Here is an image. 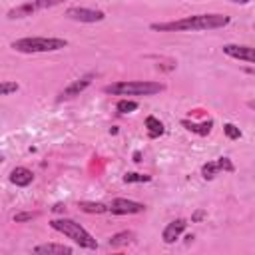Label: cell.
Wrapping results in <instances>:
<instances>
[{
  "instance_id": "e0dca14e",
  "label": "cell",
  "mask_w": 255,
  "mask_h": 255,
  "mask_svg": "<svg viewBox=\"0 0 255 255\" xmlns=\"http://www.w3.org/2000/svg\"><path fill=\"white\" fill-rule=\"evenodd\" d=\"M219 171H221V169H219L217 161H207V163L201 167V175H203V179H213Z\"/></svg>"
},
{
  "instance_id": "277c9868",
  "label": "cell",
  "mask_w": 255,
  "mask_h": 255,
  "mask_svg": "<svg viewBox=\"0 0 255 255\" xmlns=\"http://www.w3.org/2000/svg\"><path fill=\"white\" fill-rule=\"evenodd\" d=\"M50 227L56 229V231H60V233H64L66 237H70L76 245H80V247H84V249H98V241H96L78 221H74V219H66V217H62V219H52V221H50Z\"/></svg>"
},
{
  "instance_id": "ba28073f",
  "label": "cell",
  "mask_w": 255,
  "mask_h": 255,
  "mask_svg": "<svg viewBox=\"0 0 255 255\" xmlns=\"http://www.w3.org/2000/svg\"><path fill=\"white\" fill-rule=\"evenodd\" d=\"M92 80H94V74H86V76H82V78H78V80H74L70 86H66L62 92H60V96H58V102H64V100H72V98H76V96H80L90 84H92Z\"/></svg>"
},
{
  "instance_id": "d6986e66",
  "label": "cell",
  "mask_w": 255,
  "mask_h": 255,
  "mask_svg": "<svg viewBox=\"0 0 255 255\" xmlns=\"http://www.w3.org/2000/svg\"><path fill=\"white\" fill-rule=\"evenodd\" d=\"M149 179H151L149 175H145V173H135V171H129V173L124 175V181H126V183H145V181H149Z\"/></svg>"
},
{
  "instance_id": "ffe728a7",
  "label": "cell",
  "mask_w": 255,
  "mask_h": 255,
  "mask_svg": "<svg viewBox=\"0 0 255 255\" xmlns=\"http://www.w3.org/2000/svg\"><path fill=\"white\" fill-rule=\"evenodd\" d=\"M223 131H225V135H227L229 139H239V137H241V129H239L235 124H225V126H223Z\"/></svg>"
},
{
  "instance_id": "3957f363",
  "label": "cell",
  "mask_w": 255,
  "mask_h": 255,
  "mask_svg": "<svg viewBox=\"0 0 255 255\" xmlns=\"http://www.w3.org/2000/svg\"><path fill=\"white\" fill-rule=\"evenodd\" d=\"M165 86L159 82H149V80H135V82H114L104 86L106 94L112 96H155L163 92Z\"/></svg>"
},
{
  "instance_id": "6da1fadb",
  "label": "cell",
  "mask_w": 255,
  "mask_h": 255,
  "mask_svg": "<svg viewBox=\"0 0 255 255\" xmlns=\"http://www.w3.org/2000/svg\"><path fill=\"white\" fill-rule=\"evenodd\" d=\"M231 18L225 14H195L169 22H153L149 28L155 32H199V30H217L227 26Z\"/></svg>"
},
{
  "instance_id": "d4e9b609",
  "label": "cell",
  "mask_w": 255,
  "mask_h": 255,
  "mask_svg": "<svg viewBox=\"0 0 255 255\" xmlns=\"http://www.w3.org/2000/svg\"><path fill=\"white\" fill-rule=\"evenodd\" d=\"M205 217V211H195V215H193V221H199V219H203Z\"/></svg>"
},
{
  "instance_id": "7a4b0ae2",
  "label": "cell",
  "mask_w": 255,
  "mask_h": 255,
  "mask_svg": "<svg viewBox=\"0 0 255 255\" xmlns=\"http://www.w3.org/2000/svg\"><path fill=\"white\" fill-rule=\"evenodd\" d=\"M68 42L64 38H46V36H28V38H20L14 40L10 44L12 50L20 52V54H44V52H58L62 48H66Z\"/></svg>"
},
{
  "instance_id": "4316f807",
  "label": "cell",
  "mask_w": 255,
  "mask_h": 255,
  "mask_svg": "<svg viewBox=\"0 0 255 255\" xmlns=\"http://www.w3.org/2000/svg\"><path fill=\"white\" fill-rule=\"evenodd\" d=\"M229 2H233V4H247L249 0H229Z\"/></svg>"
},
{
  "instance_id": "8992f818",
  "label": "cell",
  "mask_w": 255,
  "mask_h": 255,
  "mask_svg": "<svg viewBox=\"0 0 255 255\" xmlns=\"http://www.w3.org/2000/svg\"><path fill=\"white\" fill-rule=\"evenodd\" d=\"M66 16L74 22H84V24H94V22H102L106 18V14L102 10H92V8H80V6H74V8H68L66 10Z\"/></svg>"
},
{
  "instance_id": "8fae6325",
  "label": "cell",
  "mask_w": 255,
  "mask_h": 255,
  "mask_svg": "<svg viewBox=\"0 0 255 255\" xmlns=\"http://www.w3.org/2000/svg\"><path fill=\"white\" fill-rule=\"evenodd\" d=\"M34 253L38 255H72L74 249L70 245H62V243H42L34 247Z\"/></svg>"
},
{
  "instance_id": "ac0fdd59",
  "label": "cell",
  "mask_w": 255,
  "mask_h": 255,
  "mask_svg": "<svg viewBox=\"0 0 255 255\" xmlns=\"http://www.w3.org/2000/svg\"><path fill=\"white\" fill-rule=\"evenodd\" d=\"M116 110L120 114H131V112L137 110V102H133V100H120L118 106H116Z\"/></svg>"
},
{
  "instance_id": "2e32d148",
  "label": "cell",
  "mask_w": 255,
  "mask_h": 255,
  "mask_svg": "<svg viewBox=\"0 0 255 255\" xmlns=\"http://www.w3.org/2000/svg\"><path fill=\"white\" fill-rule=\"evenodd\" d=\"M145 128H147V135L149 137H159L163 133V124L155 116H147L145 118Z\"/></svg>"
},
{
  "instance_id": "30bf717a",
  "label": "cell",
  "mask_w": 255,
  "mask_h": 255,
  "mask_svg": "<svg viewBox=\"0 0 255 255\" xmlns=\"http://www.w3.org/2000/svg\"><path fill=\"white\" fill-rule=\"evenodd\" d=\"M185 227H187V221L185 219H173L171 223H167L165 227H163V231H161V239H163V243H167V245H171V243H175L177 239H179V235L185 231Z\"/></svg>"
},
{
  "instance_id": "484cf974",
  "label": "cell",
  "mask_w": 255,
  "mask_h": 255,
  "mask_svg": "<svg viewBox=\"0 0 255 255\" xmlns=\"http://www.w3.org/2000/svg\"><path fill=\"white\" fill-rule=\"evenodd\" d=\"M133 161H141V153H139V151L133 153Z\"/></svg>"
},
{
  "instance_id": "7402d4cb",
  "label": "cell",
  "mask_w": 255,
  "mask_h": 255,
  "mask_svg": "<svg viewBox=\"0 0 255 255\" xmlns=\"http://www.w3.org/2000/svg\"><path fill=\"white\" fill-rule=\"evenodd\" d=\"M36 217H38L36 211H22V213H16V215H14V221H16V223H24V221H32V219H36Z\"/></svg>"
},
{
  "instance_id": "52a82bcc",
  "label": "cell",
  "mask_w": 255,
  "mask_h": 255,
  "mask_svg": "<svg viewBox=\"0 0 255 255\" xmlns=\"http://www.w3.org/2000/svg\"><path fill=\"white\" fill-rule=\"evenodd\" d=\"M143 211H145L143 203L124 199V197H118L110 203V213L112 215H135V213H143Z\"/></svg>"
},
{
  "instance_id": "603a6c76",
  "label": "cell",
  "mask_w": 255,
  "mask_h": 255,
  "mask_svg": "<svg viewBox=\"0 0 255 255\" xmlns=\"http://www.w3.org/2000/svg\"><path fill=\"white\" fill-rule=\"evenodd\" d=\"M217 165H219V169H223V171H233V169H235L229 157H219V159H217Z\"/></svg>"
},
{
  "instance_id": "83f0119b",
  "label": "cell",
  "mask_w": 255,
  "mask_h": 255,
  "mask_svg": "<svg viewBox=\"0 0 255 255\" xmlns=\"http://www.w3.org/2000/svg\"><path fill=\"white\" fill-rule=\"evenodd\" d=\"M253 30H255V26H253Z\"/></svg>"
},
{
  "instance_id": "5bb4252c",
  "label": "cell",
  "mask_w": 255,
  "mask_h": 255,
  "mask_svg": "<svg viewBox=\"0 0 255 255\" xmlns=\"http://www.w3.org/2000/svg\"><path fill=\"white\" fill-rule=\"evenodd\" d=\"M78 207H80L84 213H98V215L110 211V205H106V203H102V201H80Z\"/></svg>"
},
{
  "instance_id": "5b68a950",
  "label": "cell",
  "mask_w": 255,
  "mask_h": 255,
  "mask_svg": "<svg viewBox=\"0 0 255 255\" xmlns=\"http://www.w3.org/2000/svg\"><path fill=\"white\" fill-rule=\"evenodd\" d=\"M64 0H28L20 6H14L8 10L6 18L8 20H18V18H26V16H32L36 14L38 10H46V8H52V6H58L62 4Z\"/></svg>"
},
{
  "instance_id": "44dd1931",
  "label": "cell",
  "mask_w": 255,
  "mask_h": 255,
  "mask_svg": "<svg viewBox=\"0 0 255 255\" xmlns=\"http://www.w3.org/2000/svg\"><path fill=\"white\" fill-rule=\"evenodd\" d=\"M18 88H20V86H18L16 82H8V80H4V82L0 84V94H2V96H10L12 92H18Z\"/></svg>"
},
{
  "instance_id": "7c38bea8",
  "label": "cell",
  "mask_w": 255,
  "mask_h": 255,
  "mask_svg": "<svg viewBox=\"0 0 255 255\" xmlns=\"http://www.w3.org/2000/svg\"><path fill=\"white\" fill-rule=\"evenodd\" d=\"M10 181L18 187H26L34 181V173L28 169V167H14L10 171Z\"/></svg>"
},
{
  "instance_id": "4fadbf2b",
  "label": "cell",
  "mask_w": 255,
  "mask_h": 255,
  "mask_svg": "<svg viewBox=\"0 0 255 255\" xmlns=\"http://www.w3.org/2000/svg\"><path fill=\"white\" fill-rule=\"evenodd\" d=\"M181 126L187 129V131H193L197 135H207L213 128V120H205L201 124H195V122H189V120H181Z\"/></svg>"
},
{
  "instance_id": "9c48e42d",
  "label": "cell",
  "mask_w": 255,
  "mask_h": 255,
  "mask_svg": "<svg viewBox=\"0 0 255 255\" xmlns=\"http://www.w3.org/2000/svg\"><path fill=\"white\" fill-rule=\"evenodd\" d=\"M221 50H223V54H225V56H229V58H235V60H241V62L255 64V48H253V46L225 44Z\"/></svg>"
},
{
  "instance_id": "cb8c5ba5",
  "label": "cell",
  "mask_w": 255,
  "mask_h": 255,
  "mask_svg": "<svg viewBox=\"0 0 255 255\" xmlns=\"http://www.w3.org/2000/svg\"><path fill=\"white\" fill-rule=\"evenodd\" d=\"M64 209H66V205H64V203H56V205L52 207V211H54V213H62Z\"/></svg>"
},
{
  "instance_id": "9a60e30c",
  "label": "cell",
  "mask_w": 255,
  "mask_h": 255,
  "mask_svg": "<svg viewBox=\"0 0 255 255\" xmlns=\"http://www.w3.org/2000/svg\"><path fill=\"white\" fill-rule=\"evenodd\" d=\"M133 233L131 231H120V233H114L112 237H110V241H108V245L110 247H124V245H128V243H131L133 241Z\"/></svg>"
}]
</instances>
